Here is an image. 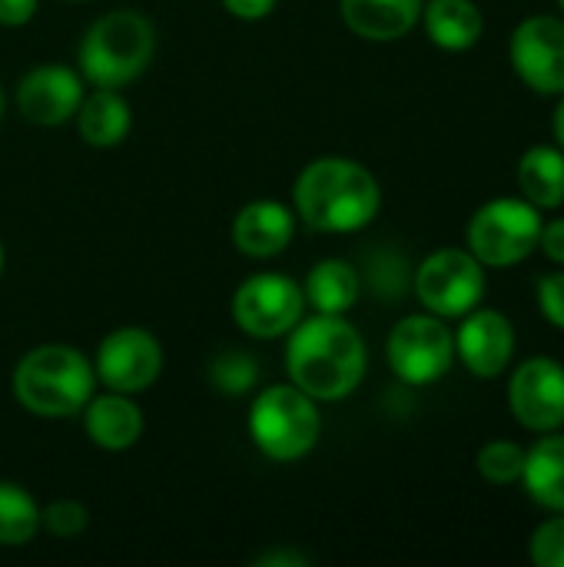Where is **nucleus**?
Here are the masks:
<instances>
[{"instance_id": "11", "label": "nucleus", "mask_w": 564, "mask_h": 567, "mask_svg": "<svg viewBox=\"0 0 564 567\" xmlns=\"http://www.w3.org/2000/svg\"><path fill=\"white\" fill-rule=\"evenodd\" d=\"M93 372L110 392L136 395V392H146L160 379L163 349L153 332L123 326L100 342Z\"/></svg>"}, {"instance_id": "18", "label": "nucleus", "mask_w": 564, "mask_h": 567, "mask_svg": "<svg viewBox=\"0 0 564 567\" xmlns=\"http://www.w3.org/2000/svg\"><path fill=\"white\" fill-rule=\"evenodd\" d=\"M525 492L535 505L545 512H564V435L545 432L529 452H525V472H522Z\"/></svg>"}, {"instance_id": "26", "label": "nucleus", "mask_w": 564, "mask_h": 567, "mask_svg": "<svg viewBox=\"0 0 564 567\" xmlns=\"http://www.w3.org/2000/svg\"><path fill=\"white\" fill-rule=\"evenodd\" d=\"M529 555L539 567H564V512H555V518L535 528Z\"/></svg>"}, {"instance_id": "8", "label": "nucleus", "mask_w": 564, "mask_h": 567, "mask_svg": "<svg viewBox=\"0 0 564 567\" xmlns=\"http://www.w3.org/2000/svg\"><path fill=\"white\" fill-rule=\"evenodd\" d=\"M389 369L399 382L429 385L455 362V336L439 316H406L386 342Z\"/></svg>"}, {"instance_id": "14", "label": "nucleus", "mask_w": 564, "mask_h": 567, "mask_svg": "<svg viewBox=\"0 0 564 567\" xmlns=\"http://www.w3.org/2000/svg\"><path fill=\"white\" fill-rule=\"evenodd\" d=\"M455 332V355L475 379H495L515 355V329L495 309H472Z\"/></svg>"}, {"instance_id": "20", "label": "nucleus", "mask_w": 564, "mask_h": 567, "mask_svg": "<svg viewBox=\"0 0 564 567\" xmlns=\"http://www.w3.org/2000/svg\"><path fill=\"white\" fill-rule=\"evenodd\" d=\"M76 130L83 143H90L93 150L120 146L130 133V103L116 90L96 86L76 106Z\"/></svg>"}, {"instance_id": "23", "label": "nucleus", "mask_w": 564, "mask_h": 567, "mask_svg": "<svg viewBox=\"0 0 564 567\" xmlns=\"http://www.w3.org/2000/svg\"><path fill=\"white\" fill-rule=\"evenodd\" d=\"M40 532V508L30 492L13 482H0V545H30Z\"/></svg>"}, {"instance_id": "25", "label": "nucleus", "mask_w": 564, "mask_h": 567, "mask_svg": "<svg viewBox=\"0 0 564 567\" xmlns=\"http://www.w3.org/2000/svg\"><path fill=\"white\" fill-rule=\"evenodd\" d=\"M475 465H479V475L485 482H492V485H515V482H522V472H525V449L515 445V442L499 439V442L482 445Z\"/></svg>"}, {"instance_id": "19", "label": "nucleus", "mask_w": 564, "mask_h": 567, "mask_svg": "<svg viewBox=\"0 0 564 567\" xmlns=\"http://www.w3.org/2000/svg\"><path fill=\"white\" fill-rule=\"evenodd\" d=\"M422 23L429 40L449 53L472 50L485 30L482 10L472 0H429L422 3Z\"/></svg>"}, {"instance_id": "37", "label": "nucleus", "mask_w": 564, "mask_h": 567, "mask_svg": "<svg viewBox=\"0 0 564 567\" xmlns=\"http://www.w3.org/2000/svg\"><path fill=\"white\" fill-rule=\"evenodd\" d=\"M558 7H562V10H564V0H558Z\"/></svg>"}, {"instance_id": "4", "label": "nucleus", "mask_w": 564, "mask_h": 567, "mask_svg": "<svg viewBox=\"0 0 564 567\" xmlns=\"http://www.w3.org/2000/svg\"><path fill=\"white\" fill-rule=\"evenodd\" d=\"M156 30L136 10L103 13L80 43V73L93 86L120 90L133 83L153 60Z\"/></svg>"}, {"instance_id": "13", "label": "nucleus", "mask_w": 564, "mask_h": 567, "mask_svg": "<svg viewBox=\"0 0 564 567\" xmlns=\"http://www.w3.org/2000/svg\"><path fill=\"white\" fill-rule=\"evenodd\" d=\"M83 100V80L76 70L60 63H40L17 83V106L37 126H60L76 116Z\"/></svg>"}, {"instance_id": "3", "label": "nucleus", "mask_w": 564, "mask_h": 567, "mask_svg": "<svg viewBox=\"0 0 564 567\" xmlns=\"http://www.w3.org/2000/svg\"><path fill=\"white\" fill-rule=\"evenodd\" d=\"M96 372L70 346H37L13 369L17 402L40 419H70L93 399Z\"/></svg>"}, {"instance_id": "5", "label": "nucleus", "mask_w": 564, "mask_h": 567, "mask_svg": "<svg viewBox=\"0 0 564 567\" xmlns=\"http://www.w3.org/2000/svg\"><path fill=\"white\" fill-rule=\"evenodd\" d=\"M249 435L273 462H296L309 455L322 435L316 399L296 385H269L249 409Z\"/></svg>"}, {"instance_id": "32", "label": "nucleus", "mask_w": 564, "mask_h": 567, "mask_svg": "<svg viewBox=\"0 0 564 567\" xmlns=\"http://www.w3.org/2000/svg\"><path fill=\"white\" fill-rule=\"evenodd\" d=\"M223 7L239 20H263L276 10V0H223Z\"/></svg>"}, {"instance_id": "35", "label": "nucleus", "mask_w": 564, "mask_h": 567, "mask_svg": "<svg viewBox=\"0 0 564 567\" xmlns=\"http://www.w3.org/2000/svg\"><path fill=\"white\" fill-rule=\"evenodd\" d=\"M0 120H3V90H0Z\"/></svg>"}, {"instance_id": "24", "label": "nucleus", "mask_w": 564, "mask_h": 567, "mask_svg": "<svg viewBox=\"0 0 564 567\" xmlns=\"http://www.w3.org/2000/svg\"><path fill=\"white\" fill-rule=\"evenodd\" d=\"M209 382L223 395H246L259 382V365H256V359L249 352L229 349V352H219L209 362Z\"/></svg>"}, {"instance_id": "1", "label": "nucleus", "mask_w": 564, "mask_h": 567, "mask_svg": "<svg viewBox=\"0 0 564 567\" xmlns=\"http://www.w3.org/2000/svg\"><path fill=\"white\" fill-rule=\"evenodd\" d=\"M286 372L296 389L316 402H339L352 395L366 375V342L342 316L299 319L286 346Z\"/></svg>"}, {"instance_id": "17", "label": "nucleus", "mask_w": 564, "mask_h": 567, "mask_svg": "<svg viewBox=\"0 0 564 567\" xmlns=\"http://www.w3.org/2000/svg\"><path fill=\"white\" fill-rule=\"evenodd\" d=\"M83 425L93 445L106 452H126L143 435V412L123 392L90 399L83 405Z\"/></svg>"}, {"instance_id": "12", "label": "nucleus", "mask_w": 564, "mask_h": 567, "mask_svg": "<svg viewBox=\"0 0 564 567\" xmlns=\"http://www.w3.org/2000/svg\"><path fill=\"white\" fill-rule=\"evenodd\" d=\"M509 409L512 419L535 432H558L564 425V365L548 359V355H535L525 359L509 382Z\"/></svg>"}, {"instance_id": "29", "label": "nucleus", "mask_w": 564, "mask_h": 567, "mask_svg": "<svg viewBox=\"0 0 564 567\" xmlns=\"http://www.w3.org/2000/svg\"><path fill=\"white\" fill-rule=\"evenodd\" d=\"M539 309L555 329L564 332V269L539 279Z\"/></svg>"}, {"instance_id": "2", "label": "nucleus", "mask_w": 564, "mask_h": 567, "mask_svg": "<svg viewBox=\"0 0 564 567\" xmlns=\"http://www.w3.org/2000/svg\"><path fill=\"white\" fill-rule=\"evenodd\" d=\"M293 196L302 223L316 233H332V236L366 229L382 206L379 179L362 163L346 156L312 159L299 173Z\"/></svg>"}, {"instance_id": "34", "label": "nucleus", "mask_w": 564, "mask_h": 567, "mask_svg": "<svg viewBox=\"0 0 564 567\" xmlns=\"http://www.w3.org/2000/svg\"><path fill=\"white\" fill-rule=\"evenodd\" d=\"M552 133H555L558 150L564 153V93H562V100H558V106H555V116H552Z\"/></svg>"}, {"instance_id": "31", "label": "nucleus", "mask_w": 564, "mask_h": 567, "mask_svg": "<svg viewBox=\"0 0 564 567\" xmlns=\"http://www.w3.org/2000/svg\"><path fill=\"white\" fill-rule=\"evenodd\" d=\"M37 13V0H0V23L3 27H23Z\"/></svg>"}, {"instance_id": "7", "label": "nucleus", "mask_w": 564, "mask_h": 567, "mask_svg": "<svg viewBox=\"0 0 564 567\" xmlns=\"http://www.w3.org/2000/svg\"><path fill=\"white\" fill-rule=\"evenodd\" d=\"M416 296L439 319H462L485 296V266L469 249H435L416 269Z\"/></svg>"}, {"instance_id": "15", "label": "nucleus", "mask_w": 564, "mask_h": 567, "mask_svg": "<svg viewBox=\"0 0 564 567\" xmlns=\"http://www.w3.org/2000/svg\"><path fill=\"white\" fill-rule=\"evenodd\" d=\"M293 233H296L293 209L276 199L246 203L233 219V246L253 259L279 256L289 246Z\"/></svg>"}, {"instance_id": "16", "label": "nucleus", "mask_w": 564, "mask_h": 567, "mask_svg": "<svg viewBox=\"0 0 564 567\" xmlns=\"http://www.w3.org/2000/svg\"><path fill=\"white\" fill-rule=\"evenodd\" d=\"M339 13L356 37L392 43L422 20V0H339Z\"/></svg>"}, {"instance_id": "9", "label": "nucleus", "mask_w": 564, "mask_h": 567, "mask_svg": "<svg viewBox=\"0 0 564 567\" xmlns=\"http://www.w3.org/2000/svg\"><path fill=\"white\" fill-rule=\"evenodd\" d=\"M306 296L302 289L283 272H259L249 276L233 292V319L253 339H279L296 329L302 319Z\"/></svg>"}, {"instance_id": "21", "label": "nucleus", "mask_w": 564, "mask_h": 567, "mask_svg": "<svg viewBox=\"0 0 564 567\" xmlns=\"http://www.w3.org/2000/svg\"><path fill=\"white\" fill-rule=\"evenodd\" d=\"M362 276L346 259H322L306 276V302L322 316H342L359 302Z\"/></svg>"}, {"instance_id": "28", "label": "nucleus", "mask_w": 564, "mask_h": 567, "mask_svg": "<svg viewBox=\"0 0 564 567\" xmlns=\"http://www.w3.org/2000/svg\"><path fill=\"white\" fill-rule=\"evenodd\" d=\"M366 276H369L372 289L382 292V296H399V292H406V282H409L406 259H399V256H392V252H376V256H369Z\"/></svg>"}, {"instance_id": "6", "label": "nucleus", "mask_w": 564, "mask_h": 567, "mask_svg": "<svg viewBox=\"0 0 564 567\" xmlns=\"http://www.w3.org/2000/svg\"><path fill=\"white\" fill-rule=\"evenodd\" d=\"M542 209L529 199H492L469 219V252L492 269H509L539 249Z\"/></svg>"}, {"instance_id": "30", "label": "nucleus", "mask_w": 564, "mask_h": 567, "mask_svg": "<svg viewBox=\"0 0 564 567\" xmlns=\"http://www.w3.org/2000/svg\"><path fill=\"white\" fill-rule=\"evenodd\" d=\"M539 249H542L552 262L564 266V216L562 219H552V223H542Z\"/></svg>"}, {"instance_id": "36", "label": "nucleus", "mask_w": 564, "mask_h": 567, "mask_svg": "<svg viewBox=\"0 0 564 567\" xmlns=\"http://www.w3.org/2000/svg\"><path fill=\"white\" fill-rule=\"evenodd\" d=\"M0 272H3V246H0Z\"/></svg>"}, {"instance_id": "10", "label": "nucleus", "mask_w": 564, "mask_h": 567, "mask_svg": "<svg viewBox=\"0 0 564 567\" xmlns=\"http://www.w3.org/2000/svg\"><path fill=\"white\" fill-rule=\"evenodd\" d=\"M509 60L519 80L542 93L562 96L564 93V20L562 17H529L515 27L509 43Z\"/></svg>"}, {"instance_id": "27", "label": "nucleus", "mask_w": 564, "mask_h": 567, "mask_svg": "<svg viewBox=\"0 0 564 567\" xmlns=\"http://www.w3.org/2000/svg\"><path fill=\"white\" fill-rule=\"evenodd\" d=\"M86 522H90L86 508L70 498L40 508V528H47L53 538H76L86 528Z\"/></svg>"}, {"instance_id": "22", "label": "nucleus", "mask_w": 564, "mask_h": 567, "mask_svg": "<svg viewBox=\"0 0 564 567\" xmlns=\"http://www.w3.org/2000/svg\"><path fill=\"white\" fill-rule=\"evenodd\" d=\"M522 199L539 209H558L564 203V153L558 146H532L519 159Z\"/></svg>"}, {"instance_id": "33", "label": "nucleus", "mask_w": 564, "mask_h": 567, "mask_svg": "<svg viewBox=\"0 0 564 567\" xmlns=\"http://www.w3.org/2000/svg\"><path fill=\"white\" fill-rule=\"evenodd\" d=\"M256 567H306L309 565V558L306 555H299V551H266V555H259Z\"/></svg>"}]
</instances>
